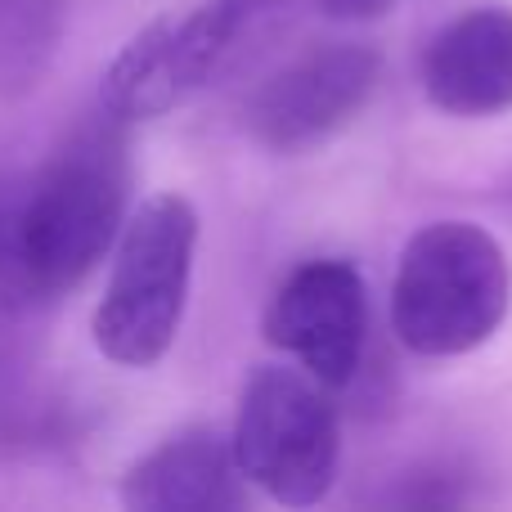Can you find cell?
Instances as JSON below:
<instances>
[{"instance_id": "30bf717a", "label": "cell", "mask_w": 512, "mask_h": 512, "mask_svg": "<svg viewBox=\"0 0 512 512\" xmlns=\"http://www.w3.org/2000/svg\"><path fill=\"white\" fill-rule=\"evenodd\" d=\"M68 0H0V104L27 99L54 68Z\"/></svg>"}, {"instance_id": "52a82bcc", "label": "cell", "mask_w": 512, "mask_h": 512, "mask_svg": "<svg viewBox=\"0 0 512 512\" xmlns=\"http://www.w3.org/2000/svg\"><path fill=\"white\" fill-rule=\"evenodd\" d=\"M382 59L369 45H324L279 68L248 99L252 140L270 153H301L342 131L378 90Z\"/></svg>"}, {"instance_id": "8992f818", "label": "cell", "mask_w": 512, "mask_h": 512, "mask_svg": "<svg viewBox=\"0 0 512 512\" xmlns=\"http://www.w3.org/2000/svg\"><path fill=\"white\" fill-rule=\"evenodd\" d=\"M261 333L274 351L292 355L328 391L346 387L364 360L369 297L351 261H306L279 283Z\"/></svg>"}, {"instance_id": "5b68a950", "label": "cell", "mask_w": 512, "mask_h": 512, "mask_svg": "<svg viewBox=\"0 0 512 512\" xmlns=\"http://www.w3.org/2000/svg\"><path fill=\"white\" fill-rule=\"evenodd\" d=\"M243 481L283 508H310L333 490L342 441L328 387L306 369L265 364L248 378L230 436Z\"/></svg>"}, {"instance_id": "277c9868", "label": "cell", "mask_w": 512, "mask_h": 512, "mask_svg": "<svg viewBox=\"0 0 512 512\" xmlns=\"http://www.w3.org/2000/svg\"><path fill=\"white\" fill-rule=\"evenodd\" d=\"M198 252V212L189 198L158 194L126 216L113 274L95 310V346L122 369H149L171 351L185 319Z\"/></svg>"}, {"instance_id": "6da1fadb", "label": "cell", "mask_w": 512, "mask_h": 512, "mask_svg": "<svg viewBox=\"0 0 512 512\" xmlns=\"http://www.w3.org/2000/svg\"><path fill=\"white\" fill-rule=\"evenodd\" d=\"M126 194H131L126 122L99 108L23 189V221H18L23 297H59L77 288L122 234Z\"/></svg>"}, {"instance_id": "9c48e42d", "label": "cell", "mask_w": 512, "mask_h": 512, "mask_svg": "<svg viewBox=\"0 0 512 512\" xmlns=\"http://www.w3.org/2000/svg\"><path fill=\"white\" fill-rule=\"evenodd\" d=\"M239 481L230 441L212 427H189L135 459L117 495L135 512H221L243 499Z\"/></svg>"}, {"instance_id": "7c38bea8", "label": "cell", "mask_w": 512, "mask_h": 512, "mask_svg": "<svg viewBox=\"0 0 512 512\" xmlns=\"http://www.w3.org/2000/svg\"><path fill=\"white\" fill-rule=\"evenodd\" d=\"M310 5H319L328 18H342V23H360V18L387 14L396 0H310Z\"/></svg>"}, {"instance_id": "ba28073f", "label": "cell", "mask_w": 512, "mask_h": 512, "mask_svg": "<svg viewBox=\"0 0 512 512\" xmlns=\"http://www.w3.org/2000/svg\"><path fill=\"white\" fill-rule=\"evenodd\" d=\"M423 90L450 117L512 108V9L477 5L445 23L423 50Z\"/></svg>"}, {"instance_id": "3957f363", "label": "cell", "mask_w": 512, "mask_h": 512, "mask_svg": "<svg viewBox=\"0 0 512 512\" xmlns=\"http://www.w3.org/2000/svg\"><path fill=\"white\" fill-rule=\"evenodd\" d=\"M297 5L301 0H203L180 18H153L108 63L99 108L126 126L171 113L234 68V59L270 36Z\"/></svg>"}, {"instance_id": "7a4b0ae2", "label": "cell", "mask_w": 512, "mask_h": 512, "mask_svg": "<svg viewBox=\"0 0 512 512\" xmlns=\"http://www.w3.org/2000/svg\"><path fill=\"white\" fill-rule=\"evenodd\" d=\"M508 256L472 221L423 225L391 283V328L414 355L450 360L486 346L508 319Z\"/></svg>"}, {"instance_id": "8fae6325", "label": "cell", "mask_w": 512, "mask_h": 512, "mask_svg": "<svg viewBox=\"0 0 512 512\" xmlns=\"http://www.w3.org/2000/svg\"><path fill=\"white\" fill-rule=\"evenodd\" d=\"M18 221H23V185L0 176V292H9V297H23Z\"/></svg>"}]
</instances>
